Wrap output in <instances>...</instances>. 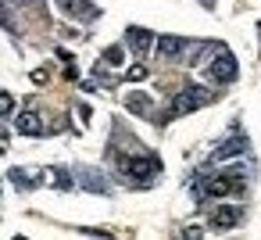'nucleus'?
<instances>
[{
    "label": "nucleus",
    "mask_w": 261,
    "mask_h": 240,
    "mask_svg": "<svg viewBox=\"0 0 261 240\" xmlns=\"http://www.w3.org/2000/svg\"><path fill=\"white\" fill-rule=\"evenodd\" d=\"M118 172L136 179V183H150L154 176H161V158L158 154H118Z\"/></svg>",
    "instance_id": "f257e3e1"
},
{
    "label": "nucleus",
    "mask_w": 261,
    "mask_h": 240,
    "mask_svg": "<svg viewBox=\"0 0 261 240\" xmlns=\"http://www.w3.org/2000/svg\"><path fill=\"white\" fill-rule=\"evenodd\" d=\"M211 101H218V93H211V90H204V86H186L182 93H175L172 108H168V111L161 115V126H165L168 118L190 115V111H197V108H204V104H211Z\"/></svg>",
    "instance_id": "f03ea898"
},
{
    "label": "nucleus",
    "mask_w": 261,
    "mask_h": 240,
    "mask_svg": "<svg viewBox=\"0 0 261 240\" xmlns=\"http://www.w3.org/2000/svg\"><path fill=\"white\" fill-rule=\"evenodd\" d=\"M243 190V176L240 172H222V176H211V179H197L193 183V194L197 197H229V194H240Z\"/></svg>",
    "instance_id": "7ed1b4c3"
},
{
    "label": "nucleus",
    "mask_w": 261,
    "mask_h": 240,
    "mask_svg": "<svg viewBox=\"0 0 261 240\" xmlns=\"http://www.w3.org/2000/svg\"><path fill=\"white\" fill-rule=\"evenodd\" d=\"M204 76H207V83H215V86H225V83H232L236 76H240V65H236V58L225 51V47H218V58L204 68Z\"/></svg>",
    "instance_id": "20e7f679"
},
{
    "label": "nucleus",
    "mask_w": 261,
    "mask_h": 240,
    "mask_svg": "<svg viewBox=\"0 0 261 240\" xmlns=\"http://www.w3.org/2000/svg\"><path fill=\"white\" fill-rule=\"evenodd\" d=\"M58 8H61L68 18H75V22H93V18H100V8L93 4V0H58Z\"/></svg>",
    "instance_id": "39448f33"
},
{
    "label": "nucleus",
    "mask_w": 261,
    "mask_h": 240,
    "mask_svg": "<svg viewBox=\"0 0 261 240\" xmlns=\"http://www.w3.org/2000/svg\"><path fill=\"white\" fill-rule=\"evenodd\" d=\"M72 176H79V186H83V190H93V194H111V183L104 179V172H100V169L79 165Z\"/></svg>",
    "instance_id": "423d86ee"
},
{
    "label": "nucleus",
    "mask_w": 261,
    "mask_h": 240,
    "mask_svg": "<svg viewBox=\"0 0 261 240\" xmlns=\"http://www.w3.org/2000/svg\"><path fill=\"white\" fill-rule=\"evenodd\" d=\"M240 222H243V208H236V204H222V208H215L207 215V226L211 229H232Z\"/></svg>",
    "instance_id": "0eeeda50"
},
{
    "label": "nucleus",
    "mask_w": 261,
    "mask_h": 240,
    "mask_svg": "<svg viewBox=\"0 0 261 240\" xmlns=\"http://www.w3.org/2000/svg\"><path fill=\"white\" fill-rule=\"evenodd\" d=\"M186 36H158V58L161 61H175V58H182L186 54Z\"/></svg>",
    "instance_id": "6e6552de"
},
{
    "label": "nucleus",
    "mask_w": 261,
    "mask_h": 240,
    "mask_svg": "<svg viewBox=\"0 0 261 240\" xmlns=\"http://www.w3.org/2000/svg\"><path fill=\"white\" fill-rule=\"evenodd\" d=\"M125 43H129L140 58H147V51L154 47V33H150V29H140V26H129V29H125Z\"/></svg>",
    "instance_id": "1a4fd4ad"
},
{
    "label": "nucleus",
    "mask_w": 261,
    "mask_h": 240,
    "mask_svg": "<svg viewBox=\"0 0 261 240\" xmlns=\"http://www.w3.org/2000/svg\"><path fill=\"white\" fill-rule=\"evenodd\" d=\"M15 129H18L22 136H43V122H40L36 111H22V115L15 118Z\"/></svg>",
    "instance_id": "9d476101"
},
{
    "label": "nucleus",
    "mask_w": 261,
    "mask_h": 240,
    "mask_svg": "<svg viewBox=\"0 0 261 240\" xmlns=\"http://www.w3.org/2000/svg\"><path fill=\"white\" fill-rule=\"evenodd\" d=\"M236 154H247V140H243V136L218 143V147H215V154H211V161H225V158H236Z\"/></svg>",
    "instance_id": "9b49d317"
},
{
    "label": "nucleus",
    "mask_w": 261,
    "mask_h": 240,
    "mask_svg": "<svg viewBox=\"0 0 261 240\" xmlns=\"http://www.w3.org/2000/svg\"><path fill=\"white\" fill-rule=\"evenodd\" d=\"M8 179H11L18 190H33V186L40 183V179H36V172H29V169H11V176H8Z\"/></svg>",
    "instance_id": "f8f14e48"
},
{
    "label": "nucleus",
    "mask_w": 261,
    "mask_h": 240,
    "mask_svg": "<svg viewBox=\"0 0 261 240\" xmlns=\"http://www.w3.org/2000/svg\"><path fill=\"white\" fill-rule=\"evenodd\" d=\"M125 108H129L133 115H147V111H150V97H147V93H129V97H125Z\"/></svg>",
    "instance_id": "ddd939ff"
},
{
    "label": "nucleus",
    "mask_w": 261,
    "mask_h": 240,
    "mask_svg": "<svg viewBox=\"0 0 261 240\" xmlns=\"http://www.w3.org/2000/svg\"><path fill=\"white\" fill-rule=\"evenodd\" d=\"M47 176L54 179V186H58V190H72V186H75V179H72V169H50Z\"/></svg>",
    "instance_id": "4468645a"
},
{
    "label": "nucleus",
    "mask_w": 261,
    "mask_h": 240,
    "mask_svg": "<svg viewBox=\"0 0 261 240\" xmlns=\"http://www.w3.org/2000/svg\"><path fill=\"white\" fill-rule=\"evenodd\" d=\"M100 61H104V65H122V61H125V51H122V47H108V51L100 54Z\"/></svg>",
    "instance_id": "2eb2a0df"
},
{
    "label": "nucleus",
    "mask_w": 261,
    "mask_h": 240,
    "mask_svg": "<svg viewBox=\"0 0 261 240\" xmlns=\"http://www.w3.org/2000/svg\"><path fill=\"white\" fill-rule=\"evenodd\" d=\"M11 111H15V97L11 93H0V118L11 115Z\"/></svg>",
    "instance_id": "dca6fc26"
},
{
    "label": "nucleus",
    "mask_w": 261,
    "mask_h": 240,
    "mask_svg": "<svg viewBox=\"0 0 261 240\" xmlns=\"http://www.w3.org/2000/svg\"><path fill=\"white\" fill-rule=\"evenodd\" d=\"M125 79H129V83H140V79H147V68H143V65H133V68L125 72Z\"/></svg>",
    "instance_id": "f3484780"
},
{
    "label": "nucleus",
    "mask_w": 261,
    "mask_h": 240,
    "mask_svg": "<svg viewBox=\"0 0 261 240\" xmlns=\"http://www.w3.org/2000/svg\"><path fill=\"white\" fill-rule=\"evenodd\" d=\"M50 76H47V68H40V72H33V83H47Z\"/></svg>",
    "instance_id": "a211bd4d"
},
{
    "label": "nucleus",
    "mask_w": 261,
    "mask_h": 240,
    "mask_svg": "<svg viewBox=\"0 0 261 240\" xmlns=\"http://www.w3.org/2000/svg\"><path fill=\"white\" fill-rule=\"evenodd\" d=\"M204 4H207V8H211V4H215V0H204Z\"/></svg>",
    "instance_id": "6ab92c4d"
}]
</instances>
